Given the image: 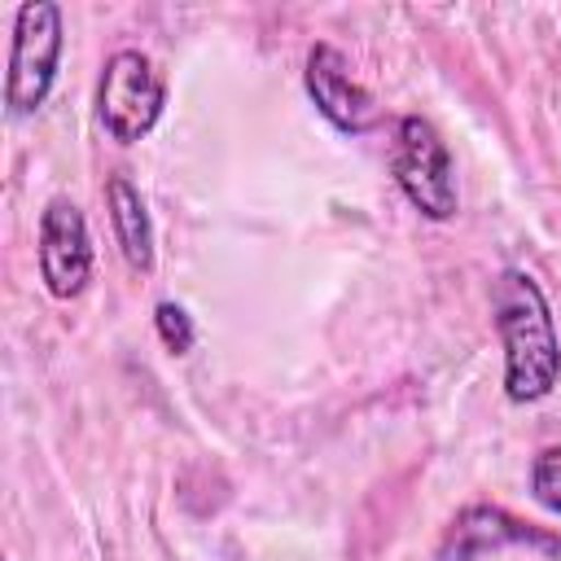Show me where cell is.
<instances>
[{"instance_id": "obj_1", "label": "cell", "mask_w": 561, "mask_h": 561, "mask_svg": "<svg viewBox=\"0 0 561 561\" xmlns=\"http://www.w3.org/2000/svg\"><path fill=\"white\" fill-rule=\"evenodd\" d=\"M491 316L504 342V394L513 403H539L561 381V342L535 276L504 267L491 285Z\"/></svg>"}, {"instance_id": "obj_2", "label": "cell", "mask_w": 561, "mask_h": 561, "mask_svg": "<svg viewBox=\"0 0 561 561\" xmlns=\"http://www.w3.org/2000/svg\"><path fill=\"white\" fill-rule=\"evenodd\" d=\"M394 184L403 197L434 224L451 219L460 210L456 193V162L438 136V127L421 114H403L394 131Z\"/></svg>"}, {"instance_id": "obj_3", "label": "cell", "mask_w": 561, "mask_h": 561, "mask_svg": "<svg viewBox=\"0 0 561 561\" xmlns=\"http://www.w3.org/2000/svg\"><path fill=\"white\" fill-rule=\"evenodd\" d=\"M57 61H61V9L53 0H26L13 22V53L4 83V105L13 118H26L48 101Z\"/></svg>"}, {"instance_id": "obj_4", "label": "cell", "mask_w": 561, "mask_h": 561, "mask_svg": "<svg viewBox=\"0 0 561 561\" xmlns=\"http://www.w3.org/2000/svg\"><path fill=\"white\" fill-rule=\"evenodd\" d=\"M167 105V83L153 70V61L136 48H118L105 70H101V88H96V118L101 127L118 140V145H136L145 140Z\"/></svg>"}, {"instance_id": "obj_5", "label": "cell", "mask_w": 561, "mask_h": 561, "mask_svg": "<svg viewBox=\"0 0 561 561\" xmlns=\"http://www.w3.org/2000/svg\"><path fill=\"white\" fill-rule=\"evenodd\" d=\"M39 276L53 298H79L92 280L88 219L70 197H53L39 210Z\"/></svg>"}, {"instance_id": "obj_6", "label": "cell", "mask_w": 561, "mask_h": 561, "mask_svg": "<svg viewBox=\"0 0 561 561\" xmlns=\"http://www.w3.org/2000/svg\"><path fill=\"white\" fill-rule=\"evenodd\" d=\"M302 83H307V96L316 101V110L346 136H359L373 127L377 110H373V96L364 83H355L346 57L333 48V44H316L307 53V70H302Z\"/></svg>"}, {"instance_id": "obj_7", "label": "cell", "mask_w": 561, "mask_h": 561, "mask_svg": "<svg viewBox=\"0 0 561 561\" xmlns=\"http://www.w3.org/2000/svg\"><path fill=\"white\" fill-rule=\"evenodd\" d=\"M504 543H535V548H543V552H552V557L561 552V539L522 526V522L508 517L504 508L473 504V508H465V513L451 522L438 561H473V557H482L486 548H504Z\"/></svg>"}, {"instance_id": "obj_8", "label": "cell", "mask_w": 561, "mask_h": 561, "mask_svg": "<svg viewBox=\"0 0 561 561\" xmlns=\"http://www.w3.org/2000/svg\"><path fill=\"white\" fill-rule=\"evenodd\" d=\"M105 202H110L114 237H118V250H123L127 267L153 272V224H149V210H145L140 188L127 175H110L105 180Z\"/></svg>"}, {"instance_id": "obj_9", "label": "cell", "mask_w": 561, "mask_h": 561, "mask_svg": "<svg viewBox=\"0 0 561 561\" xmlns=\"http://www.w3.org/2000/svg\"><path fill=\"white\" fill-rule=\"evenodd\" d=\"M153 324H158V337L171 355H188L193 342H197V329H193V316L180 307V302H158L153 307Z\"/></svg>"}, {"instance_id": "obj_10", "label": "cell", "mask_w": 561, "mask_h": 561, "mask_svg": "<svg viewBox=\"0 0 561 561\" xmlns=\"http://www.w3.org/2000/svg\"><path fill=\"white\" fill-rule=\"evenodd\" d=\"M530 491L548 513H561V447H548L530 465Z\"/></svg>"}]
</instances>
